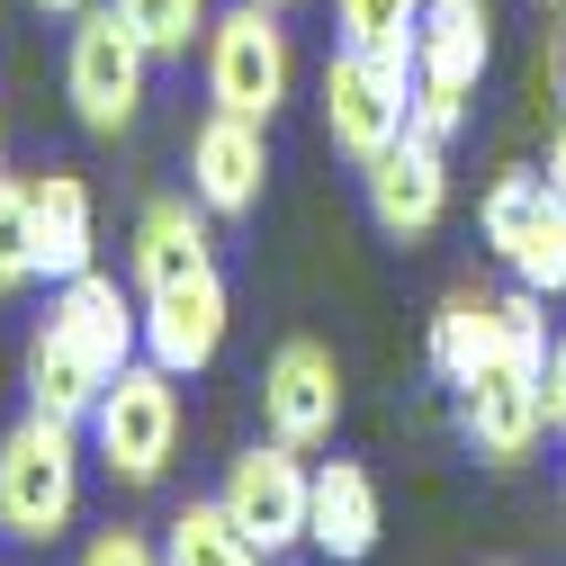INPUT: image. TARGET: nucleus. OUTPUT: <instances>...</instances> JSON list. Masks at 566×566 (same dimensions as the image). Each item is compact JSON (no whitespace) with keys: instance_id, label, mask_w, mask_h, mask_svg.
Returning a JSON list of instances; mask_svg holds the SVG:
<instances>
[{"instance_id":"2","label":"nucleus","mask_w":566,"mask_h":566,"mask_svg":"<svg viewBox=\"0 0 566 566\" xmlns=\"http://www.w3.org/2000/svg\"><path fill=\"white\" fill-rule=\"evenodd\" d=\"M91 459L117 476V485H163L171 476V450H180V387L163 360H126L99 405H91Z\"/></svg>"},{"instance_id":"15","label":"nucleus","mask_w":566,"mask_h":566,"mask_svg":"<svg viewBox=\"0 0 566 566\" xmlns=\"http://www.w3.org/2000/svg\"><path fill=\"white\" fill-rule=\"evenodd\" d=\"M54 324L73 333L99 369L145 360V306H135L108 270H73V279H54Z\"/></svg>"},{"instance_id":"20","label":"nucleus","mask_w":566,"mask_h":566,"mask_svg":"<svg viewBox=\"0 0 566 566\" xmlns=\"http://www.w3.org/2000/svg\"><path fill=\"white\" fill-rule=\"evenodd\" d=\"M163 566H270V557L234 531L226 504H180L163 522Z\"/></svg>"},{"instance_id":"30","label":"nucleus","mask_w":566,"mask_h":566,"mask_svg":"<svg viewBox=\"0 0 566 566\" xmlns=\"http://www.w3.org/2000/svg\"><path fill=\"white\" fill-rule=\"evenodd\" d=\"M0 180H10V163H0Z\"/></svg>"},{"instance_id":"8","label":"nucleus","mask_w":566,"mask_h":566,"mask_svg":"<svg viewBox=\"0 0 566 566\" xmlns=\"http://www.w3.org/2000/svg\"><path fill=\"white\" fill-rule=\"evenodd\" d=\"M476 226L522 289L566 297V189H548V171H494Z\"/></svg>"},{"instance_id":"25","label":"nucleus","mask_w":566,"mask_h":566,"mask_svg":"<svg viewBox=\"0 0 566 566\" xmlns=\"http://www.w3.org/2000/svg\"><path fill=\"white\" fill-rule=\"evenodd\" d=\"M548 432H566V333L548 342Z\"/></svg>"},{"instance_id":"16","label":"nucleus","mask_w":566,"mask_h":566,"mask_svg":"<svg viewBox=\"0 0 566 566\" xmlns=\"http://www.w3.org/2000/svg\"><path fill=\"white\" fill-rule=\"evenodd\" d=\"M207 261H217V234H207V207L198 198H154L145 217H135V243H126L135 289H171V279H189Z\"/></svg>"},{"instance_id":"26","label":"nucleus","mask_w":566,"mask_h":566,"mask_svg":"<svg viewBox=\"0 0 566 566\" xmlns=\"http://www.w3.org/2000/svg\"><path fill=\"white\" fill-rule=\"evenodd\" d=\"M548 189H566V117H557V135H548Z\"/></svg>"},{"instance_id":"9","label":"nucleus","mask_w":566,"mask_h":566,"mask_svg":"<svg viewBox=\"0 0 566 566\" xmlns=\"http://www.w3.org/2000/svg\"><path fill=\"white\" fill-rule=\"evenodd\" d=\"M217 504L234 513V531H243L261 557H289V548H306L315 468H306V450H289V441H252L243 459H226Z\"/></svg>"},{"instance_id":"24","label":"nucleus","mask_w":566,"mask_h":566,"mask_svg":"<svg viewBox=\"0 0 566 566\" xmlns=\"http://www.w3.org/2000/svg\"><path fill=\"white\" fill-rule=\"evenodd\" d=\"M82 566H163V539H145V531H99L91 548H82Z\"/></svg>"},{"instance_id":"18","label":"nucleus","mask_w":566,"mask_h":566,"mask_svg":"<svg viewBox=\"0 0 566 566\" xmlns=\"http://www.w3.org/2000/svg\"><path fill=\"white\" fill-rule=\"evenodd\" d=\"M117 369H99L91 350L63 333L54 315L36 324V342H28V405L36 413H63V422H91V405H99V387H108Z\"/></svg>"},{"instance_id":"4","label":"nucleus","mask_w":566,"mask_h":566,"mask_svg":"<svg viewBox=\"0 0 566 566\" xmlns=\"http://www.w3.org/2000/svg\"><path fill=\"white\" fill-rule=\"evenodd\" d=\"M289 91H297V54H289V28H279L270 0L217 10V28H207V99L270 126L289 108Z\"/></svg>"},{"instance_id":"22","label":"nucleus","mask_w":566,"mask_h":566,"mask_svg":"<svg viewBox=\"0 0 566 566\" xmlns=\"http://www.w3.org/2000/svg\"><path fill=\"white\" fill-rule=\"evenodd\" d=\"M117 19L145 36L154 63H189V45H207V28H217L207 0H117Z\"/></svg>"},{"instance_id":"13","label":"nucleus","mask_w":566,"mask_h":566,"mask_svg":"<svg viewBox=\"0 0 566 566\" xmlns=\"http://www.w3.org/2000/svg\"><path fill=\"white\" fill-rule=\"evenodd\" d=\"M261 189H270V126L217 108L189 135V198L207 207V217H252Z\"/></svg>"},{"instance_id":"12","label":"nucleus","mask_w":566,"mask_h":566,"mask_svg":"<svg viewBox=\"0 0 566 566\" xmlns=\"http://www.w3.org/2000/svg\"><path fill=\"white\" fill-rule=\"evenodd\" d=\"M360 180H369L378 234H396V243H422V234L450 217V145H432V135H413V126L396 135Z\"/></svg>"},{"instance_id":"10","label":"nucleus","mask_w":566,"mask_h":566,"mask_svg":"<svg viewBox=\"0 0 566 566\" xmlns=\"http://www.w3.org/2000/svg\"><path fill=\"white\" fill-rule=\"evenodd\" d=\"M342 422V360L324 342H279L261 360V432L289 441V450H324Z\"/></svg>"},{"instance_id":"5","label":"nucleus","mask_w":566,"mask_h":566,"mask_svg":"<svg viewBox=\"0 0 566 566\" xmlns=\"http://www.w3.org/2000/svg\"><path fill=\"white\" fill-rule=\"evenodd\" d=\"M145 82H154V54L117 19V0H91L73 19V54H63V91H73V117L91 135H126L135 108H145Z\"/></svg>"},{"instance_id":"1","label":"nucleus","mask_w":566,"mask_h":566,"mask_svg":"<svg viewBox=\"0 0 566 566\" xmlns=\"http://www.w3.org/2000/svg\"><path fill=\"white\" fill-rule=\"evenodd\" d=\"M82 513V422L63 413H19L0 441V531L10 539H63Z\"/></svg>"},{"instance_id":"27","label":"nucleus","mask_w":566,"mask_h":566,"mask_svg":"<svg viewBox=\"0 0 566 566\" xmlns=\"http://www.w3.org/2000/svg\"><path fill=\"white\" fill-rule=\"evenodd\" d=\"M36 10H54V19H82V10H91V0H36Z\"/></svg>"},{"instance_id":"3","label":"nucleus","mask_w":566,"mask_h":566,"mask_svg":"<svg viewBox=\"0 0 566 566\" xmlns=\"http://www.w3.org/2000/svg\"><path fill=\"white\" fill-rule=\"evenodd\" d=\"M494 63V10L485 0H422V36H413V135H432V145H450V135L468 126V99L485 82Z\"/></svg>"},{"instance_id":"29","label":"nucleus","mask_w":566,"mask_h":566,"mask_svg":"<svg viewBox=\"0 0 566 566\" xmlns=\"http://www.w3.org/2000/svg\"><path fill=\"white\" fill-rule=\"evenodd\" d=\"M270 10H289V0H270Z\"/></svg>"},{"instance_id":"21","label":"nucleus","mask_w":566,"mask_h":566,"mask_svg":"<svg viewBox=\"0 0 566 566\" xmlns=\"http://www.w3.org/2000/svg\"><path fill=\"white\" fill-rule=\"evenodd\" d=\"M333 28H342V45H360V54L413 63V36H422V0H333Z\"/></svg>"},{"instance_id":"23","label":"nucleus","mask_w":566,"mask_h":566,"mask_svg":"<svg viewBox=\"0 0 566 566\" xmlns=\"http://www.w3.org/2000/svg\"><path fill=\"white\" fill-rule=\"evenodd\" d=\"M36 279V207L28 180H0V297H19Z\"/></svg>"},{"instance_id":"14","label":"nucleus","mask_w":566,"mask_h":566,"mask_svg":"<svg viewBox=\"0 0 566 566\" xmlns=\"http://www.w3.org/2000/svg\"><path fill=\"white\" fill-rule=\"evenodd\" d=\"M387 531V504H378V476L360 459H324L315 468V513H306V548L333 557V566H360Z\"/></svg>"},{"instance_id":"11","label":"nucleus","mask_w":566,"mask_h":566,"mask_svg":"<svg viewBox=\"0 0 566 566\" xmlns=\"http://www.w3.org/2000/svg\"><path fill=\"white\" fill-rule=\"evenodd\" d=\"M226 315H234V297H226L217 261L171 279V289H145V360H163L171 378H198L226 350Z\"/></svg>"},{"instance_id":"7","label":"nucleus","mask_w":566,"mask_h":566,"mask_svg":"<svg viewBox=\"0 0 566 566\" xmlns=\"http://www.w3.org/2000/svg\"><path fill=\"white\" fill-rule=\"evenodd\" d=\"M459 432H468V450L494 459V468L531 459V441L548 432V360H522V350L494 342L485 360L459 378Z\"/></svg>"},{"instance_id":"6","label":"nucleus","mask_w":566,"mask_h":566,"mask_svg":"<svg viewBox=\"0 0 566 566\" xmlns=\"http://www.w3.org/2000/svg\"><path fill=\"white\" fill-rule=\"evenodd\" d=\"M315 99H324L333 154H350V163L369 171V163L396 145V135H405V117H413V63H387V54H360V45H333Z\"/></svg>"},{"instance_id":"19","label":"nucleus","mask_w":566,"mask_h":566,"mask_svg":"<svg viewBox=\"0 0 566 566\" xmlns=\"http://www.w3.org/2000/svg\"><path fill=\"white\" fill-rule=\"evenodd\" d=\"M494 333H504V297H485V289H450L441 297V315H432V369L459 387L485 350H494Z\"/></svg>"},{"instance_id":"31","label":"nucleus","mask_w":566,"mask_h":566,"mask_svg":"<svg viewBox=\"0 0 566 566\" xmlns=\"http://www.w3.org/2000/svg\"><path fill=\"white\" fill-rule=\"evenodd\" d=\"M557 10H566V0H557Z\"/></svg>"},{"instance_id":"17","label":"nucleus","mask_w":566,"mask_h":566,"mask_svg":"<svg viewBox=\"0 0 566 566\" xmlns=\"http://www.w3.org/2000/svg\"><path fill=\"white\" fill-rule=\"evenodd\" d=\"M28 207H36V279L91 270V252H99L91 180H82V171H45V180H28Z\"/></svg>"},{"instance_id":"28","label":"nucleus","mask_w":566,"mask_h":566,"mask_svg":"<svg viewBox=\"0 0 566 566\" xmlns=\"http://www.w3.org/2000/svg\"><path fill=\"white\" fill-rule=\"evenodd\" d=\"M557 91H566V36H557Z\"/></svg>"}]
</instances>
